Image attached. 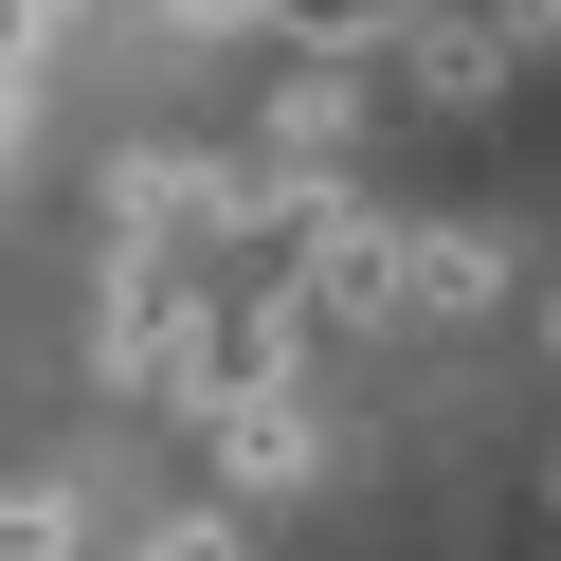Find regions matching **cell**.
Segmentation results:
<instances>
[{"instance_id": "4fadbf2b", "label": "cell", "mask_w": 561, "mask_h": 561, "mask_svg": "<svg viewBox=\"0 0 561 561\" xmlns=\"http://www.w3.org/2000/svg\"><path fill=\"white\" fill-rule=\"evenodd\" d=\"M543 489H561V471H543Z\"/></svg>"}, {"instance_id": "7c38bea8", "label": "cell", "mask_w": 561, "mask_h": 561, "mask_svg": "<svg viewBox=\"0 0 561 561\" xmlns=\"http://www.w3.org/2000/svg\"><path fill=\"white\" fill-rule=\"evenodd\" d=\"M543 380H561V290H543Z\"/></svg>"}, {"instance_id": "30bf717a", "label": "cell", "mask_w": 561, "mask_h": 561, "mask_svg": "<svg viewBox=\"0 0 561 561\" xmlns=\"http://www.w3.org/2000/svg\"><path fill=\"white\" fill-rule=\"evenodd\" d=\"M489 37H507V55H561V0H489Z\"/></svg>"}, {"instance_id": "52a82bcc", "label": "cell", "mask_w": 561, "mask_h": 561, "mask_svg": "<svg viewBox=\"0 0 561 561\" xmlns=\"http://www.w3.org/2000/svg\"><path fill=\"white\" fill-rule=\"evenodd\" d=\"M0 561H73V507L55 489H0Z\"/></svg>"}, {"instance_id": "3957f363", "label": "cell", "mask_w": 561, "mask_h": 561, "mask_svg": "<svg viewBox=\"0 0 561 561\" xmlns=\"http://www.w3.org/2000/svg\"><path fill=\"white\" fill-rule=\"evenodd\" d=\"M380 73H399L416 110H453V127H471V110H507V73H525V55L489 37V19H416V37L380 55Z\"/></svg>"}, {"instance_id": "9c48e42d", "label": "cell", "mask_w": 561, "mask_h": 561, "mask_svg": "<svg viewBox=\"0 0 561 561\" xmlns=\"http://www.w3.org/2000/svg\"><path fill=\"white\" fill-rule=\"evenodd\" d=\"M182 37H272V0H163Z\"/></svg>"}, {"instance_id": "277c9868", "label": "cell", "mask_w": 561, "mask_h": 561, "mask_svg": "<svg viewBox=\"0 0 561 561\" xmlns=\"http://www.w3.org/2000/svg\"><path fill=\"white\" fill-rule=\"evenodd\" d=\"M435 0H272V55H308V73H363V55H399Z\"/></svg>"}, {"instance_id": "ba28073f", "label": "cell", "mask_w": 561, "mask_h": 561, "mask_svg": "<svg viewBox=\"0 0 561 561\" xmlns=\"http://www.w3.org/2000/svg\"><path fill=\"white\" fill-rule=\"evenodd\" d=\"M73 19H91V0H0V73H37V55L73 37Z\"/></svg>"}, {"instance_id": "8fae6325", "label": "cell", "mask_w": 561, "mask_h": 561, "mask_svg": "<svg viewBox=\"0 0 561 561\" xmlns=\"http://www.w3.org/2000/svg\"><path fill=\"white\" fill-rule=\"evenodd\" d=\"M19 127H37V73H0V163H19Z\"/></svg>"}, {"instance_id": "6da1fadb", "label": "cell", "mask_w": 561, "mask_h": 561, "mask_svg": "<svg viewBox=\"0 0 561 561\" xmlns=\"http://www.w3.org/2000/svg\"><path fill=\"white\" fill-rule=\"evenodd\" d=\"M507 218H399V327H489L507 308Z\"/></svg>"}, {"instance_id": "7a4b0ae2", "label": "cell", "mask_w": 561, "mask_h": 561, "mask_svg": "<svg viewBox=\"0 0 561 561\" xmlns=\"http://www.w3.org/2000/svg\"><path fill=\"white\" fill-rule=\"evenodd\" d=\"M199 435H218V489H236V507H290V489L327 471V435H308V399H290V380H254V399H218Z\"/></svg>"}, {"instance_id": "5b68a950", "label": "cell", "mask_w": 561, "mask_h": 561, "mask_svg": "<svg viewBox=\"0 0 561 561\" xmlns=\"http://www.w3.org/2000/svg\"><path fill=\"white\" fill-rule=\"evenodd\" d=\"M344 127H363V110H344V73H308V55H290V91H272V182H344Z\"/></svg>"}, {"instance_id": "8992f818", "label": "cell", "mask_w": 561, "mask_h": 561, "mask_svg": "<svg viewBox=\"0 0 561 561\" xmlns=\"http://www.w3.org/2000/svg\"><path fill=\"white\" fill-rule=\"evenodd\" d=\"M127 561H254V507H236V489H199V507H163Z\"/></svg>"}]
</instances>
